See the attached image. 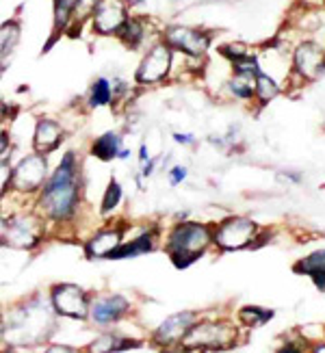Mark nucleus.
I'll return each mask as SVG.
<instances>
[{
	"label": "nucleus",
	"instance_id": "6",
	"mask_svg": "<svg viewBox=\"0 0 325 353\" xmlns=\"http://www.w3.org/2000/svg\"><path fill=\"white\" fill-rule=\"evenodd\" d=\"M50 303L57 314L68 319H87L91 314V301L87 290L79 284H57L50 290Z\"/></svg>",
	"mask_w": 325,
	"mask_h": 353
},
{
	"label": "nucleus",
	"instance_id": "30",
	"mask_svg": "<svg viewBox=\"0 0 325 353\" xmlns=\"http://www.w3.org/2000/svg\"><path fill=\"white\" fill-rule=\"evenodd\" d=\"M184 178H187V170H184L182 165L172 167V172H169V184H172V187H176V184H180Z\"/></svg>",
	"mask_w": 325,
	"mask_h": 353
},
{
	"label": "nucleus",
	"instance_id": "10",
	"mask_svg": "<svg viewBox=\"0 0 325 353\" xmlns=\"http://www.w3.org/2000/svg\"><path fill=\"white\" fill-rule=\"evenodd\" d=\"M128 20V9L124 0H100L91 13V24L98 35H117Z\"/></svg>",
	"mask_w": 325,
	"mask_h": 353
},
{
	"label": "nucleus",
	"instance_id": "35",
	"mask_svg": "<svg viewBox=\"0 0 325 353\" xmlns=\"http://www.w3.org/2000/svg\"><path fill=\"white\" fill-rule=\"evenodd\" d=\"M119 159H128V150H119V154H117Z\"/></svg>",
	"mask_w": 325,
	"mask_h": 353
},
{
	"label": "nucleus",
	"instance_id": "25",
	"mask_svg": "<svg viewBox=\"0 0 325 353\" xmlns=\"http://www.w3.org/2000/svg\"><path fill=\"white\" fill-rule=\"evenodd\" d=\"M139 343L137 341H130V339H119V336H102V339H98L94 345L89 347V351H124V349H132L137 347Z\"/></svg>",
	"mask_w": 325,
	"mask_h": 353
},
{
	"label": "nucleus",
	"instance_id": "34",
	"mask_svg": "<svg viewBox=\"0 0 325 353\" xmlns=\"http://www.w3.org/2000/svg\"><path fill=\"white\" fill-rule=\"evenodd\" d=\"M139 159H141V161L146 163V159H148V148H146V145L139 148Z\"/></svg>",
	"mask_w": 325,
	"mask_h": 353
},
{
	"label": "nucleus",
	"instance_id": "14",
	"mask_svg": "<svg viewBox=\"0 0 325 353\" xmlns=\"http://www.w3.org/2000/svg\"><path fill=\"white\" fill-rule=\"evenodd\" d=\"M124 243V232L119 228L100 230L85 243L87 258H108Z\"/></svg>",
	"mask_w": 325,
	"mask_h": 353
},
{
	"label": "nucleus",
	"instance_id": "15",
	"mask_svg": "<svg viewBox=\"0 0 325 353\" xmlns=\"http://www.w3.org/2000/svg\"><path fill=\"white\" fill-rule=\"evenodd\" d=\"M63 141V128H61L57 121L52 119H41L37 121L35 137H33V145L41 154H48V152L57 150L59 143Z\"/></svg>",
	"mask_w": 325,
	"mask_h": 353
},
{
	"label": "nucleus",
	"instance_id": "12",
	"mask_svg": "<svg viewBox=\"0 0 325 353\" xmlns=\"http://www.w3.org/2000/svg\"><path fill=\"white\" fill-rule=\"evenodd\" d=\"M193 325H195V314L193 312L172 314L157 327V332L152 334V341L157 343L159 347H165V349L174 347V345H182L184 336L189 334V330Z\"/></svg>",
	"mask_w": 325,
	"mask_h": 353
},
{
	"label": "nucleus",
	"instance_id": "22",
	"mask_svg": "<svg viewBox=\"0 0 325 353\" xmlns=\"http://www.w3.org/2000/svg\"><path fill=\"white\" fill-rule=\"evenodd\" d=\"M271 316H273L271 310H262V308H258V305H243V308L239 310V321L247 327L265 325Z\"/></svg>",
	"mask_w": 325,
	"mask_h": 353
},
{
	"label": "nucleus",
	"instance_id": "16",
	"mask_svg": "<svg viewBox=\"0 0 325 353\" xmlns=\"http://www.w3.org/2000/svg\"><path fill=\"white\" fill-rule=\"evenodd\" d=\"M260 72V70H258ZM258 72L252 70H237L235 76L228 81V89L235 98L241 100H250L256 96V85H258Z\"/></svg>",
	"mask_w": 325,
	"mask_h": 353
},
{
	"label": "nucleus",
	"instance_id": "13",
	"mask_svg": "<svg viewBox=\"0 0 325 353\" xmlns=\"http://www.w3.org/2000/svg\"><path fill=\"white\" fill-rule=\"evenodd\" d=\"M130 310L128 299H124L121 295H108V297H100L91 303V319L100 325L106 323H115L124 314Z\"/></svg>",
	"mask_w": 325,
	"mask_h": 353
},
{
	"label": "nucleus",
	"instance_id": "28",
	"mask_svg": "<svg viewBox=\"0 0 325 353\" xmlns=\"http://www.w3.org/2000/svg\"><path fill=\"white\" fill-rule=\"evenodd\" d=\"M219 52L230 61V63H235V61L243 59L245 54H250L247 52V46L245 43H226L219 48Z\"/></svg>",
	"mask_w": 325,
	"mask_h": 353
},
{
	"label": "nucleus",
	"instance_id": "17",
	"mask_svg": "<svg viewBox=\"0 0 325 353\" xmlns=\"http://www.w3.org/2000/svg\"><path fill=\"white\" fill-rule=\"evenodd\" d=\"M154 250V234L146 232L141 236H137L130 243H121L119 248L108 256V260H121V258H135V256H141Z\"/></svg>",
	"mask_w": 325,
	"mask_h": 353
},
{
	"label": "nucleus",
	"instance_id": "5",
	"mask_svg": "<svg viewBox=\"0 0 325 353\" xmlns=\"http://www.w3.org/2000/svg\"><path fill=\"white\" fill-rule=\"evenodd\" d=\"M43 236L39 217L33 214H18V217L3 219V243L18 250H33Z\"/></svg>",
	"mask_w": 325,
	"mask_h": 353
},
{
	"label": "nucleus",
	"instance_id": "26",
	"mask_svg": "<svg viewBox=\"0 0 325 353\" xmlns=\"http://www.w3.org/2000/svg\"><path fill=\"white\" fill-rule=\"evenodd\" d=\"M113 98H115V94H113V89H111V83H108L106 79H98L94 83V87H91L89 104L91 106H106Z\"/></svg>",
	"mask_w": 325,
	"mask_h": 353
},
{
	"label": "nucleus",
	"instance_id": "20",
	"mask_svg": "<svg viewBox=\"0 0 325 353\" xmlns=\"http://www.w3.org/2000/svg\"><path fill=\"white\" fill-rule=\"evenodd\" d=\"M20 41V24L18 22H5L0 28V52H3V70L7 68V54L13 52V48Z\"/></svg>",
	"mask_w": 325,
	"mask_h": 353
},
{
	"label": "nucleus",
	"instance_id": "7",
	"mask_svg": "<svg viewBox=\"0 0 325 353\" xmlns=\"http://www.w3.org/2000/svg\"><path fill=\"white\" fill-rule=\"evenodd\" d=\"M172 57H174V48L169 43L161 41L154 43L152 48L146 52V57L141 59L137 72H135V81L139 85H157L163 79H167L169 70H172Z\"/></svg>",
	"mask_w": 325,
	"mask_h": 353
},
{
	"label": "nucleus",
	"instance_id": "11",
	"mask_svg": "<svg viewBox=\"0 0 325 353\" xmlns=\"http://www.w3.org/2000/svg\"><path fill=\"white\" fill-rule=\"evenodd\" d=\"M293 70L304 81H317L325 72V50L315 41H304L293 54Z\"/></svg>",
	"mask_w": 325,
	"mask_h": 353
},
{
	"label": "nucleus",
	"instance_id": "8",
	"mask_svg": "<svg viewBox=\"0 0 325 353\" xmlns=\"http://www.w3.org/2000/svg\"><path fill=\"white\" fill-rule=\"evenodd\" d=\"M48 176V163L41 152L28 154L18 163V167L11 172V187L20 193H35L41 191Z\"/></svg>",
	"mask_w": 325,
	"mask_h": 353
},
{
	"label": "nucleus",
	"instance_id": "3",
	"mask_svg": "<svg viewBox=\"0 0 325 353\" xmlns=\"http://www.w3.org/2000/svg\"><path fill=\"white\" fill-rule=\"evenodd\" d=\"M237 343V327L224 321H204L195 323L184 336L182 349L187 351H221Z\"/></svg>",
	"mask_w": 325,
	"mask_h": 353
},
{
	"label": "nucleus",
	"instance_id": "18",
	"mask_svg": "<svg viewBox=\"0 0 325 353\" xmlns=\"http://www.w3.org/2000/svg\"><path fill=\"white\" fill-rule=\"evenodd\" d=\"M121 145V137L117 132H104L98 139L91 143V154L100 161H113L119 154Z\"/></svg>",
	"mask_w": 325,
	"mask_h": 353
},
{
	"label": "nucleus",
	"instance_id": "32",
	"mask_svg": "<svg viewBox=\"0 0 325 353\" xmlns=\"http://www.w3.org/2000/svg\"><path fill=\"white\" fill-rule=\"evenodd\" d=\"M174 139H176L178 143H184V145L195 143V137H191V134H180V132H174Z\"/></svg>",
	"mask_w": 325,
	"mask_h": 353
},
{
	"label": "nucleus",
	"instance_id": "19",
	"mask_svg": "<svg viewBox=\"0 0 325 353\" xmlns=\"http://www.w3.org/2000/svg\"><path fill=\"white\" fill-rule=\"evenodd\" d=\"M117 37L128 46V48H139V43L146 37V24L141 18H128L126 24L119 28Z\"/></svg>",
	"mask_w": 325,
	"mask_h": 353
},
{
	"label": "nucleus",
	"instance_id": "4",
	"mask_svg": "<svg viewBox=\"0 0 325 353\" xmlns=\"http://www.w3.org/2000/svg\"><path fill=\"white\" fill-rule=\"evenodd\" d=\"M258 228L252 219L247 217H228L213 230L215 245L224 252H235L250 248L256 239Z\"/></svg>",
	"mask_w": 325,
	"mask_h": 353
},
{
	"label": "nucleus",
	"instance_id": "23",
	"mask_svg": "<svg viewBox=\"0 0 325 353\" xmlns=\"http://www.w3.org/2000/svg\"><path fill=\"white\" fill-rule=\"evenodd\" d=\"M76 5H79V0H55V28L57 30L68 28V24L76 15Z\"/></svg>",
	"mask_w": 325,
	"mask_h": 353
},
{
	"label": "nucleus",
	"instance_id": "1",
	"mask_svg": "<svg viewBox=\"0 0 325 353\" xmlns=\"http://www.w3.org/2000/svg\"><path fill=\"white\" fill-rule=\"evenodd\" d=\"M81 199V180H79V157L76 152H66L55 174L46 180L39 191L37 206L43 217L50 221L63 223L74 217Z\"/></svg>",
	"mask_w": 325,
	"mask_h": 353
},
{
	"label": "nucleus",
	"instance_id": "9",
	"mask_svg": "<svg viewBox=\"0 0 325 353\" xmlns=\"http://www.w3.org/2000/svg\"><path fill=\"white\" fill-rule=\"evenodd\" d=\"M163 41L172 46L174 50H180L189 57H202L210 46V35L206 30L191 26H167L163 33Z\"/></svg>",
	"mask_w": 325,
	"mask_h": 353
},
{
	"label": "nucleus",
	"instance_id": "33",
	"mask_svg": "<svg viewBox=\"0 0 325 353\" xmlns=\"http://www.w3.org/2000/svg\"><path fill=\"white\" fill-rule=\"evenodd\" d=\"M152 167H154V161H148V163L144 165V176H150V174H152Z\"/></svg>",
	"mask_w": 325,
	"mask_h": 353
},
{
	"label": "nucleus",
	"instance_id": "2",
	"mask_svg": "<svg viewBox=\"0 0 325 353\" xmlns=\"http://www.w3.org/2000/svg\"><path fill=\"white\" fill-rule=\"evenodd\" d=\"M213 243V230L208 225L182 221L167 236V254L178 269H187Z\"/></svg>",
	"mask_w": 325,
	"mask_h": 353
},
{
	"label": "nucleus",
	"instance_id": "29",
	"mask_svg": "<svg viewBox=\"0 0 325 353\" xmlns=\"http://www.w3.org/2000/svg\"><path fill=\"white\" fill-rule=\"evenodd\" d=\"M98 3H100V0H79V5H76L74 20L83 22L85 18H91V13H94V9H96Z\"/></svg>",
	"mask_w": 325,
	"mask_h": 353
},
{
	"label": "nucleus",
	"instance_id": "27",
	"mask_svg": "<svg viewBox=\"0 0 325 353\" xmlns=\"http://www.w3.org/2000/svg\"><path fill=\"white\" fill-rule=\"evenodd\" d=\"M119 199H121V187H119V182L113 178L111 182H108L106 193L102 197V214H108L113 208H117Z\"/></svg>",
	"mask_w": 325,
	"mask_h": 353
},
{
	"label": "nucleus",
	"instance_id": "24",
	"mask_svg": "<svg viewBox=\"0 0 325 353\" xmlns=\"http://www.w3.org/2000/svg\"><path fill=\"white\" fill-rule=\"evenodd\" d=\"M277 94H280V85H277L269 74L265 72H258V85H256V96L260 100V104H267L271 102L273 98H277Z\"/></svg>",
	"mask_w": 325,
	"mask_h": 353
},
{
	"label": "nucleus",
	"instance_id": "21",
	"mask_svg": "<svg viewBox=\"0 0 325 353\" xmlns=\"http://www.w3.org/2000/svg\"><path fill=\"white\" fill-rule=\"evenodd\" d=\"M295 273H304V275H325V250H319L311 256L302 258L295 265Z\"/></svg>",
	"mask_w": 325,
	"mask_h": 353
},
{
	"label": "nucleus",
	"instance_id": "31",
	"mask_svg": "<svg viewBox=\"0 0 325 353\" xmlns=\"http://www.w3.org/2000/svg\"><path fill=\"white\" fill-rule=\"evenodd\" d=\"M0 141H3V152H0V161H3V167H7V157L11 154V150H9V137H7L5 130H3V134H0Z\"/></svg>",
	"mask_w": 325,
	"mask_h": 353
}]
</instances>
